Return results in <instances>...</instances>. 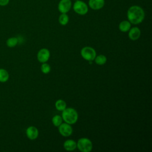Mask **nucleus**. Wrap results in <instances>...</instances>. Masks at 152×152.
<instances>
[{"label":"nucleus","instance_id":"6ab92c4d","mask_svg":"<svg viewBox=\"0 0 152 152\" xmlns=\"http://www.w3.org/2000/svg\"><path fill=\"white\" fill-rule=\"evenodd\" d=\"M18 42V40L16 37H11L8 38L6 41V45L9 48L15 47Z\"/></svg>","mask_w":152,"mask_h":152},{"label":"nucleus","instance_id":"1a4fd4ad","mask_svg":"<svg viewBox=\"0 0 152 152\" xmlns=\"http://www.w3.org/2000/svg\"><path fill=\"white\" fill-rule=\"evenodd\" d=\"M26 134L29 140H34L39 136V130L34 126H30L26 129Z\"/></svg>","mask_w":152,"mask_h":152},{"label":"nucleus","instance_id":"f03ea898","mask_svg":"<svg viewBox=\"0 0 152 152\" xmlns=\"http://www.w3.org/2000/svg\"><path fill=\"white\" fill-rule=\"evenodd\" d=\"M61 116L65 122L70 125L75 124L78 119V112L72 107H66L62 111Z\"/></svg>","mask_w":152,"mask_h":152},{"label":"nucleus","instance_id":"0eeeda50","mask_svg":"<svg viewBox=\"0 0 152 152\" xmlns=\"http://www.w3.org/2000/svg\"><path fill=\"white\" fill-rule=\"evenodd\" d=\"M50 56V53L49 49L47 48L40 49L37 53V59L40 63H44L48 62Z\"/></svg>","mask_w":152,"mask_h":152},{"label":"nucleus","instance_id":"f257e3e1","mask_svg":"<svg viewBox=\"0 0 152 152\" xmlns=\"http://www.w3.org/2000/svg\"><path fill=\"white\" fill-rule=\"evenodd\" d=\"M128 20L132 24L137 25L141 23L145 18V12L142 7L134 5L131 6L126 12Z\"/></svg>","mask_w":152,"mask_h":152},{"label":"nucleus","instance_id":"2eb2a0df","mask_svg":"<svg viewBox=\"0 0 152 152\" xmlns=\"http://www.w3.org/2000/svg\"><path fill=\"white\" fill-rule=\"evenodd\" d=\"M69 19L67 13H61L58 18V21L61 26H66L69 22Z\"/></svg>","mask_w":152,"mask_h":152},{"label":"nucleus","instance_id":"39448f33","mask_svg":"<svg viewBox=\"0 0 152 152\" xmlns=\"http://www.w3.org/2000/svg\"><path fill=\"white\" fill-rule=\"evenodd\" d=\"M80 54L84 59L88 61H94L96 56V52L91 46H84L81 49Z\"/></svg>","mask_w":152,"mask_h":152},{"label":"nucleus","instance_id":"f3484780","mask_svg":"<svg viewBox=\"0 0 152 152\" xmlns=\"http://www.w3.org/2000/svg\"><path fill=\"white\" fill-rule=\"evenodd\" d=\"M94 60L95 61V63L97 65H103L106 64V62L107 61V58L104 55H99L97 56V55L96 56Z\"/></svg>","mask_w":152,"mask_h":152},{"label":"nucleus","instance_id":"7ed1b4c3","mask_svg":"<svg viewBox=\"0 0 152 152\" xmlns=\"http://www.w3.org/2000/svg\"><path fill=\"white\" fill-rule=\"evenodd\" d=\"M77 148L81 152H90L93 149V143L88 138L83 137L77 141Z\"/></svg>","mask_w":152,"mask_h":152},{"label":"nucleus","instance_id":"412c9836","mask_svg":"<svg viewBox=\"0 0 152 152\" xmlns=\"http://www.w3.org/2000/svg\"><path fill=\"white\" fill-rule=\"evenodd\" d=\"M10 0H0V5L5 6L8 4Z\"/></svg>","mask_w":152,"mask_h":152},{"label":"nucleus","instance_id":"aec40b11","mask_svg":"<svg viewBox=\"0 0 152 152\" xmlns=\"http://www.w3.org/2000/svg\"><path fill=\"white\" fill-rule=\"evenodd\" d=\"M40 70L42 73L45 74H47L50 72L51 70V67L49 64L46 62H44V63H42V64L41 65Z\"/></svg>","mask_w":152,"mask_h":152},{"label":"nucleus","instance_id":"9b49d317","mask_svg":"<svg viewBox=\"0 0 152 152\" xmlns=\"http://www.w3.org/2000/svg\"><path fill=\"white\" fill-rule=\"evenodd\" d=\"M141 36V30L137 27H131L128 31V37L131 40H138Z\"/></svg>","mask_w":152,"mask_h":152},{"label":"nucleus","instance_id":"4468645a","mask_svg":"<svg viewBox=\"0 0 152 152\" xmlns=\"http://www.w3.org/2000/svg\"><path fill=\"white\" fill-rule=\"evenodd\" d=\"M55 106L56 110L62 112L66 107V103L62 99H58L55 102Z\"/></svg>","mask_w":152,"mask_h":152},{"label":"nucleus","instance_id":"423d86ee","mask_svg":"<svg viewBox=\"0 0 152 152\" xmlns=\"http://www.w3.org/2000/svg\"><path fill=\"white\" fill-rule=\"evenodd\" d=\"M58 131L62 136L67 137L71 135L73 132V129L71 126V125L64 122L62 123L58 126Z\"/></svg>","mask_w":152,"mask_h":152},{"label":"nucleus","instance_id":"6e6552de","mask_svg":"<svg viewBox=\"0 0 152 152\" xmlns=\"http://www.w3.org/2000/svg\"><path fill=\"white\" fill-rule=\"evenodd\" d=\"M72 7L71 0H60L58 4V10L61 13L68 12Z\"/></svg>","mask_w":152,"mask_h":152},{"label":"nucleus","instance_id":"20e7f679","mask_svg":"<svg viewBox=\"0 0 152 152\" xmlns=\"http://www.w3.org/2000/svg\"><path fill=\"white\" fill-rule=\"evenodd\" d=\"M72 8L75 13L81 15H86L88 11V5L81 0L75 1L72 5Z\"/></svg>","mask_w":152,"mask_h":152},{"label":"nucleus","instance_id":"ddd939ff","mask_svg":"<svg viewBox=\"0 0 152 152\" xmlns=\"http://www.w3.org/2000/svg\"><path fill=\"white\" fill-rule=\"evenodd\" d=\"M131 27V23L128 20H123L119 24V30L121 32H127Z\"/></svg>","mask_w":152,"mask_h":152},{"label":"nucleus","instance_id":"f8f14e48","mask_svg":"<svg viewBox=\"0 0 152 152\" xmlns=\"http://www.w3.org/2000/svg\"><path fill=\"white\" fill-rule=\"evenodd\" d=\"M63 146L65 150L68 151H72L76 149L77 142L73 140L68 139L64 141Z\"/></svg>","mask_w":152,"mask_h":152},{"label":"nucleus","instance_id":"dca6fc26","mask_svg":"<svg viewBox=\"0 0 152 152\" xmlns=\"http://www.w3.org/2000/svg\"><path fill=\"white\" fill-rule=\"evenodd\" d=\"M10 77V75L7 70L4 68H0V82L5 83L7 82Z\"/></svg>","mask_w":152,"mask_h":152},{"label":"nucleus","instance_id":"a211bd4d","mask_svg":"<svg viewBox=\"0 0 152 152\" xmlns=\"http://www.w3.org/2000/svg\"><path fill=\"white\" fill-rule=\"evenodd\" d=\"M62 121L63 119L62 116L59 115H54L52 118V124L56 127H58L62 123Z\"/></svg>","mask_w":152,"mask_h":152},{"label":"nucleus","instance_id":"9d476101","mask_svg":"<svg viewBox=\"0 0 152 152\" xmlns=\"http://www.w3.org/2000/svg\"><path fill=\"white\" fill-rule=\"evenodd\" d=\"M104 4V0H88V6L93 10H99L103 8Z\"/></svg>","mask_w":152,"mask_h":152}]
</instances>
